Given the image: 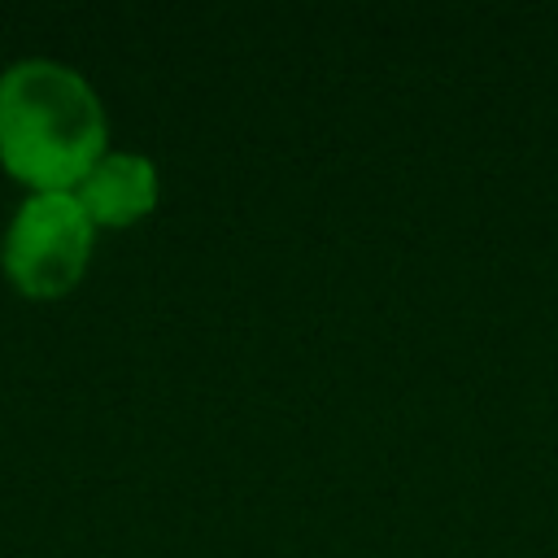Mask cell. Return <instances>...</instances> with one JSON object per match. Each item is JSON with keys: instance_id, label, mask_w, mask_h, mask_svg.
Here are the masks:
<instances>
[{"instance_id": "1", "label": "cell", "mask_w": 558, "mask_h": 558, "mask_svg": "<svg viewBox=\"0 0 558 558\" xmlns=\"http://www.w3.org/2000/svg\"><path fill=\"white\" fill-rule=\"evenodd\" d=\"M109 153L96 87L65 61L22 57L0 70V166L31 192H74Z\"/></svg>"}, {"instance_id": "2", "label": "cell", "mask_w": 558, "mask_h": 558, "mask_svg": "<svg viewBox=\"0 0 558 558\" xmlns=\"http://www.w3.org/2000/svg\"><path fill=\"white\" fill-rule=\"evenodd\" d=\"M96 227L74 192H31L9 218L0 262L22 296H65L92 262Z\"/></svg>"}, {"instance_id": "3", "label": "cell", "mask_w": 558, "mask_h": 558, "mask_svg": "<svg viewBox=\"0 0 558 558\" xmlns=\"http://www.w3.org/2000/svg\"><path fill=\"white\" fill-rule=\"evenodd\" d=\"M78 205L87 209L92 227H135L140 218H148L157 209L161 196V174L153 166V157L144 153H126V148H109L87 179L74 187Z\"/></svg>"}]
</instances>
